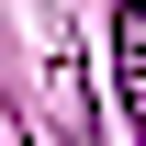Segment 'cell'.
Instances as JSON below:
<instances>
[{
	"label": "cell",
	"instance_id": "cell-1",
	"mask_svg": "<svg viewBox=\"0 0 146 146\" xmlns=\"http://www.w3.org/2000/svg\"><path fill=\"white\" fill-rule=\"evenodd\" d=\"M112 90H124L135 135H146V0H112Z\"/></svg>",
	"mask_w": 146,
	"mask_h": 146
}]
</instances>
